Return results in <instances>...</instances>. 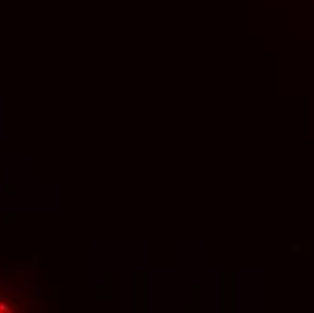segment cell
Returning <instances> with one entry per match:
<instances>
[]
</instances>
